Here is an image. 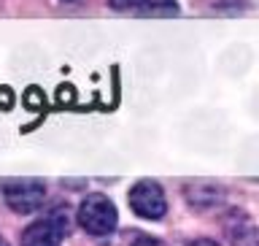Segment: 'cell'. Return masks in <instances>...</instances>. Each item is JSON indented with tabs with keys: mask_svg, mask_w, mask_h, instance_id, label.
<instances>
[{
	"mask_svg": "<svg viewBox=\"0 0 259 246\" xmlns=\"http://www.w3.org/2000/svg\"><path fill=\"white\" fill-rule=\"evenodd\" d=\"M0 246H8V243H6V241H0Z\"/></svg>",
	"mask_w": 259,
	"mask_h": 246,
	"instance_id": "obj_12",
	"label": "cell"
},
{
	"mask_svg": "<svg viewBox=\"0 0 259 246\" xmlns=\"http://www.w3.org/2000/svg\"><path fill=\"white\" fill-rule=\"evenodd\" d=\"M133 246H165V243H159L157 238H146V235H143V238H138Z\"/></svg>",
	"mask_w": 259,
	"mask_h": 246,
	"instance_id": "obj_9",
	"label": "cell"
},
{
	"mask_svg": "<svg viewBox=\"0 0 259 246\" xmlns=\"http://www.w3.org/2000/svg\"><path fill=\"white\" fill-rule=\"evenodd\" d=\"M227 235L235 246H256V225L248 214H230Z\"/></svg>",
	"mask_w": 259,
	"mask_h": 246,
	"instance_id": "obj_5",
	"label": "cell"
},
{
	"mask_svg": "<svg viewBox=\"0 0 259 246\" xmlns=\"http://www.w3.org/2000/svg\"><path fill=\"white\" fill-rule=\"evenodd\" d=\"M113 8H138L143 3V0H108Z\"/></svg>",
	"mask_w": 259,
	"mask_h": 246,
	"instance_id": "obj_8",
	"label": "cell"
},
{
	"mask_svg": "<svg viewBox=\"0 0 259 246\" xmlns=\"http://www.w3.org/2000/svg\"><path fill=\"white\" fill-rule=\"evenodd\" d=\"M0 100H3V106H11V92H8L6 87L0 89Z\"/></svg>",
	"mask_w": 259,
	"mask_h": 246,
	"instance_id": "obj_11",
	"label": "cell"
},
{
	"mask_svg": "<svg viewBox=\"0 0 259 246\" xmlns=\"http://www.w3.org/2000/svg\"><path fill=\"white\" fill-rule=\"evenodd\" d=\"M3 198L8 203V208L16 214H32L44 206L46 200V187L38 179H16L3 190Z\"/></svg>",
	"mask_w": 259,
	"mask_h": 246,
	"instance_id": "obj_2",
	"label": "cell"
},
{
	"mask_svg": "<svg viewBox=\"0 0 259 246\" xmlns=\"http://www.w3.org/2000/svg\"><path fill=\"white\" fill-rule=\"evenodd\" d=\"M186 198H189V203H192V206H197V208L216 206V203L222 200V187L208 184V182L189 184V187H186Z\"/></svg>",
	"mask_w": 259,
	"mask_h": 246,
	"instance_id": "obj_6",
	"label": "cell"
},
{
	"mask_svg": "<svg viewBox=\"0 0 259 246\" xmlns=\"http://www.w3.org/2000/svg\"><path fill=\"white\" fill-rule=\"evenodd\" d=\"M68 217L62 211L46 217V219H38L32 222L27 230L22 233V246H60L62 238L68 235Z\"/></svg>",
	"mask_w": 259,
	"mask_h": 246,
	"instance_id": "obj_4",
	"label": "cell"
},
{
	"mask_svg": "<svg viewBox=\"0 0 259 246\" xmlns=\"http://www.w3.org/2000/svg\"><path fill=\"white\" fill-rule=\"evenodd\" d=\"M78 222L92 235H108L119 222L116 206L105 195H87L84 203L78 206Z\"/></svg>",
	"mask_w": 259,
	"mask_h": 246,
	"instance_id": "obj_1",
	"label": "cell"
},
{
	"mask_svg": "<svg viewBox=\"0 0 259 246\" xmlns=\"http://www.w3.org/2000/svg\"><path fill=\"white\" fill-rule=\"evenodd\" d=\"M130 208L143 219H162L167 211L165 192L157 182H138L130 190Z\"/></svg>",
	"mask_w": 259,
	"mask_h": 246,
	"instance_id": "obj_3",
	"label": "cell"
},
{
	"mask_svg": "<svg viewBox=\"0 0 259 246\" xmlns=\"http://www.w3.org/2000/svg\"><path fill=\"white\" fill-rule=\"evenodd\" d=\"M189 246H219V243L210 241V238H197V241H192Z\"/></svg>",
	"mask_w": 259,
	"mask_h": 246,
	"instance_id": "obj_10",
	"label": "cell"
},
{
	"mask_svg": "<svg viewBox=\"0 0 259 246\" xmlns=\"http://www.w3.org/2000/svg\"><path fill=\"white\" fill-rule=\"evenodd\" d=\"M141 14L143 16H176L178 6L173 3V0H143Z\"/></svg>",
	"mask_w": 259,
	"mask_h": 246,
	"instance_id": "obj_7",
	"label": "cell"
}]
</instances>
